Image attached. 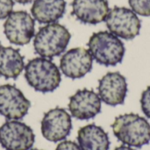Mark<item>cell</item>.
Segmentation results:
<instances>
[{
  "mask_svg": "<svg viewBox=\"0 0 150 150\" xmlns=\"http://www.w3.org/2000/svg\"><path fill=\"white\" fill-rule=\"evenodd\" d=\"M87 45L93 60L104 66H115L125 55L126 48L121 40L107 31L93 33Z\"/></svg>",
  "mask_w": 150,
  "mask_h": 150,
  "instance_id": "cell-3",
  "label": "cell"
},
{
  "mask_svg": "<svg viewBox=\"0 0 150 150\" xmlns=\"http://www.w3.org/2000/svg\"><path fill=\"white\" fill-rule=\"evenodd\" d=\"M30 106V101L19 89L11 84L0 86V115L7 120H21L28 113Z\"/></svg>",
  "mask_w": 150,
  "mask_h": 150,
  "instance_id": "cell-9",
  "label": "cell"
},
{
  "mask_svg": "<svg viewBox=\"0 0 150 150\" xmlns=\"http://www.w3.org/2000/svg\"><path fill=\"white\" fill-rule=\"evenodd\" d=\"M128 4L136 14L143 17L150 16V0H128Z\"/></svg>",
  "mask_w": 150,
  "mask_h": 150,
  "instance_id": "cell-17",
  "label": "cell"
},
{
  "mask_svg": "<svg viewBox=\"0 0 150 150\" xmlns=\"http://www.w3.org/2000/svg\"><path fill=\"white\" fill-rule=\"evenodd\" d=\"M105 21L110 33L124 40H133L137 37L142 27L137 14L126 7L112 8Z\"/></svg>",
  "mask_w": 150,
  "mask_h": 150,
  "instance_id": "cell-5",
  "label": "cell"
},
{
  "mask_svg": "<svg viewBox=\"0 0 150 150\" xmlns=\"http://www.w3.org/2000/svg\"><path fill=\"white\" fill-rule=\"evenodd\" d=\"M31 150H40V149H31Z\"/></svg>",
  "mask_w": 150,
  "mask_h": 150,
  "instance_id": "cell-23",
  "label": "cell"
},
{
  "mask_svg": "<svg viewBox=\"0 0 150 150\" xmlns=\"http://www.w3.org/2000/svg\"><path fill=\"white\" fill-rule=\"evenodd\" d=\"M69 110L74 118L88 120L101 112V99L92 90H79L69 98Z\"/></svg>",
  "mask_w": 150,
  "mask_h": 150,
  "instance_id": "cell-12",
  "label": "cell"
},
{
  "mask_svg": "<svg viewBox=\"0 0 150 150\" xmlns=\"http://www.w3.org/2000/svg\"><path fill=\"white\" fill-rule=\"evenodd\" d=\"M81 150H109L110 140L107 133L95 124L81 127L77 134Z\"/></svg>",
  "mask_w": 150,
  "mask_h": 150,
  "instance_id": "cell-14",
  "label": "cell"
},
{
  "mask_svg": "<svg viewBox=\"0 0 150 150\" xmlns=\"http://www.w3.org/2000/svg\"><path fill=\"white\" fill-rule=\"evenodd\" d=\"M35 135L26 124L6 121L0 127V144L6 150H29L34 144Z\"/></svg>",
  "mask_w": 150,
  "mask_h": 150,
  "instance_id": "cell-7",
  "label": "cell"
},
{
  "mask_svg": "<svg viewBox=\"0 0 150 150\" xmlns=\"http://www.w3.org/2000/svg\"><path fill=\"white\" fill-rule=\"evenodd\" d=\"M72 129L70 115L65 109L56 107L44 114L41 120V134L43 137L52 142L65 140Z\"/></svg>",
  "mask_w": 150,
  "mask_h": 150,
  "instance_id": "cell-8",
  "label": "cell"
},
{
  "mask_svg": "<svg viewBox=\"0 0 150 150\" xmlns=\"http://www.w3.org/2000/svg\"><path fill=\"white\" fill-rule=\"evenodd\" d=\"M65 0H34L31 12L39 23L51 24L59 20L65 13Z\"/></svg>",
  "mask_w": 150,
  "mask_h": 150,
  "instance_id": "cell-15",
  "label": "cell"
},
{
  "mask_svg": "<svg viewBox=\"0 0 150 150\" xmlns=\"http://www.w3.org/2000/svg\"><path fill=\"white\" fill-rule=\"evenodd\" d=\"M25 69L24 57L18 49L11 47H0V76L16 79Z\"/></svg>",
  "mask_w": 150,
  "mask_h": 150,
  "instance_id": "cell-16",
  "label": "cell"
},
{
  "mask_svg": "<svg viewBox=\"0 0 150 150\" xmlns=\"http://www.w3.org/2000/svg\"><path fill=\"white\" fill-rule=\"evenodd\" d=\"M13 0H0V19L6 18L13 9Z\"/></svg>",
  "mask_w": 150,
  "mask_h": 150,
  "instance_id": "cell-19",
  "label": "cell"
},
{
  "mask_svg": "<svg viewBox=\"0 0 150 150\" xmlns=\"http://www.w3.org/2000/svg\"><path fill=\"white\" fill-rule=\"evenodd\" d=\"M71 14L83 24L97 25L105 20L109 11L107 0H73Z\"/></svg>",
  "mask_w": 150,
  "mask_h": 150,
  "instance_id": "cell-13",
  "label": "cell"
},
{
  "mask_svg": "<svg viewBox=\"0 0 150 150\" xmlns=\"http://www.w3.org/2000/svg\"><path fill=\"white\" fill-rule=\"evenodd\" d=\"M141 106L146 117L150 119V86H149L142 94Z\"/></svg>",
  "mask_w": 150,
  "mask_h": 150,
  "instance_id": "cell-18",
  "label": "cell"
},
{
  "mask_svg": "<svg viewBox=\"0 0 150 150\" xmlns=\"http://www.w3.org/2000/svg\"><path fill=\"white\" fill-rule=\"evenodd\" d=\"M93 58L89 50L76 47L67 51L60 60V69L64 76L71 79H79L91 72Z\"/></svg>",
  "mask_w": 150,
  "mask_h": 150,
  "instance_id": "cell-10",
  "label": "cell"
},
{
  "mask_svg": "<svg viewBox=\"0 0 150 150\" xmlns=\"http://www.w3.org/2000/svg\"><path fill=\"white\" fill-rule=\"evenodd\" d=\"M0 47H1V43H0Z\"/></svg>",
  "mask_w": 150,
  "mask_h": 150,
  "instance_id": "cell-24",
  "label": "cell"
},
{
  "mask_svg": "<svg viewBox=\"0 0 150 150\" xmlns=\"http://www.w3.org/2000/svg\"><path fill=\"white\" fill-rule=\"evenodd\" d=\"M114 150H134L131 147L129 146H127V145H122V146H120L118 148H116Z\"/></svg>",
  "mask_w": 150,
  "mask_h": 150,
  "instance_id": "cell-21",
  "label": "cell"
},
{
  "mask_svg": "<svg viewBox=\"0 0 150 150\" xmlns=\"http://www.w3.org/2000/svg\"><path fill=\"white\" fill-rule=\"evenodd\" d=\"M70 38L71 34L64 25L58 23L47 24L35 34L33 48L41 57L51 59L65 51Z\"/></svg>",
  "mask_w": 150,
  "mask_h": 150,
  "instance_id": "cell-4",
  "label": "cell"
},
{
  "mask_svg": "<svg viewBox=\"0 0 150 150\" xmlns=\"http://www.w3.org/2000/svg\"><path fill=\"white\" fill-rule=\"evenodd\" d=\"M15 2L18 3V4H30L32 3L33 0H14Z\"/></svg>",
  "mask_w": 150,
  "mask_h": 150,
  "instance_id": "cell-22",
  "label": "cell"
},
{
  "mask_svg": "<svg viewBox=\"0 0 150 150\" xmlns=\"http://www.w3.org/2000/svg\"><path fill=\"white\" fill-rule=\"evenodd\" d=\"M55 150H81L79 145L72 141H62L58 144Z\"/></svg>",
  "mask_w": 150,
  "mask_h": 150,
  "instance_id": "cell-20",
  "label": "cell"
},
{
  "mask_svg": "<svg viewBox=\"0 0 150 150\" xmlns=\"http://www.w3.org/2000/svg\"><path fill=\"white\" fill-rule=\"evenodd\" d=\"M98 96L111 106L124 104L127 93L126 77L120 72H108L98 81Z\"/></svg>",
  "mask_w": 150,
  "mask_h": 150,
  "instance_id": "cell-11",
  "label": "cell"
},
{
  "mask_svg": "<svg viewBox=\"0 0 150 150\" xmlns=\"http://www.w3.org/2000/svg\"><path fill=\"white\" fill-rule=\"evenodd\" d=\"M112 128L116 138L127 146L140 149L150 142V124L138 114L126 113L118 116Z\"/></svg>",
  "mask_w": 150,
  "mask_h": 150,
  "instance_id": "cell-1",
  "label": "cell"
},
{
  "mask_svg": "<svg viewBox=\"0 0 150 150\" xmlns=\"http://www.w3.org/2000/svg\"><path fill=\"white\" fill-rule=\"evenodd\" d=\"M4 33L11 43L26 45L34 37V19L25 11H12L4 24Z\"/></svg>",
  "mask_w": 150,
  "mask_h": 150,
  "instance_id": "cell-6",
  "label": "cell"
},
{
  "mask_svg": "<svg viewBox=\"0 0 150 150\" xmlns=\"http://www.w3.org/2000/svg\"><path fill=\"white\" fill-rule=\"evenodd\" d=\"M25 78L27 83L36 91L53 92L62 81L58 67L49 59L37 57L25 66Z\"/></svg>",
  "mask_w": 150,
  "mask_h": 150,
  "instance_id": "cell-2",
  "label": "cell"
}]
</instances>
